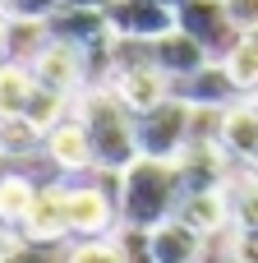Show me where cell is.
Returning a JSON list of instances; mask_svg holds the SVG:
<instances>
[{
  "instance_id": "cell-1",
  "label": "cell",
  "mask_w": 258,
  "mask_h": 263,
  "mask_svg": "<svg viewBox=\"0 0 258 263\" xmlns=\"http://www.w3.org/2000/svg\"><path fill=\"white\" fill-rule=\"evenodd\" d=\"M180 166L162 162V157H134L120 176H115V203H120V227H138L152 231L162 222L175 217L180 208Z\"/></svg>"
},
{
  "instance_id": "cell-2",
  "label": "cell",
  "mask_w": 258,
  "mask_h": 263,
  "mask_svg": "<svg viewBox=\"0 0 258 263\" xmlns=\"http://www.w3.org/2000/svg\"><path fill=\"white\" fill-rule=\"evenodd\" d=\"M74 116L83 120L88 139H92V153H97V171L102 176H120L134 157H138V139H134V111L106 88H83L74 97Z\"/></svg>"
},
{
  "instance_id": "cell-3",
  "label": "cell",
  "mask_w": 258,
  "mask_h": 263,
  "mask_svg": "<svg viewBox=\"0 0 258 263\" xmlns=\"http://www.w3.org/2000/svg\"><path fill=\"white\" fill-rule=\"evenodd\" d=\"M65 222H69V236H78V240L106 236L111 222H120L115 176H102V171H97V180L69 176L65 180Z\"/></svg>"
},
{
  "instance_id": "cell-4",
  "label": "cell",
  "mask_w": 258,
  "mask_h": 263,
  "mask_svg": "<svg viewBox=\"0 0 258 263\" xmlns=\"http://www.w3.org/2000/svg\"><path fill=\"white\" fill-rule=\"evenodd\" d=\"M189 116L194 106L185 97H166L152 111L134 116V139H138V157H162V162H180V153L189 148Z\"/></svg>"
},
{
  "instance_id": "cell-5",
  "label": "cell",
  "mask_w": 258,
  "mask_h": 263,
  "mask_svg": "<svg viewBox=\"0 0 258 263\" xmlns=\"http://www.w3.org/2000/svg\"><path fill=\"white\" fill-rule=\"evenodd\" d=\"M28 69H32L37 88H51V92H60V97H69V102H74L83 88H92V60H88L78 46L55 42V37H46V46L28 60Z\"/></svg>"
},
{
  "instance_id": "cell-6",
  "label": "cell",
  "mask_w": 258,
  "mask_h": 263,
  "mask_svg": "<svg viewBox=\"0 0 258 263\" xmlns=\"http://www.w3.org/2000/svg\"><path fill=\"white\" fill-rule=\"evenodd\" d=\"M175 28H180L185 37H194L212 60H226V51H231L235 37H240L235 18L226 14V0H185V5L175 9Z\"/></svg>"
},
{
  "instance_id": "cell-7",
  "label": "cell",
  "mask_w": 258,
  "mask_h": 263,
  "mask_svg": "<svg viewBox=\"0 0 258 263\" xmlns=\"http://www.w3.org/2000/svg\"><path fill=\"white\" fill-rule=\"evenodd\" d=\"M102 14L111 23V37L125 42H157L175 28V9L162 0H111Z\"/></svg>"
},
{
  "instance_id": "cell-8",
  "label": "cell",
  "mask_w": 258,
  "mask_h": 263,
  "mask_svg": "<svg viewBox=\"0 0 258 263\" xmlns=\"http://www.w3.org/2000/svg\"><path fill=\"white\" fill-rule=\"evenodd\" d=\"M42 153H46V157H51V166H55V171H65V176H97L92 139H88V129H83V120H78L74 111H69L55 129H46Z\"/></svg>"
},
{
  "instance_id": "cell-9",
  "label": "cell",
  "mask_w": 258,
  "mask_h": 263,
  "mask_svg": "<svg viewBox=\"0 0 258 263\" xmlns=\"http://www.w3.org/2000/svg\"><path fill=\"white\" fill-rule=\"evenodd\" d=\"M18 236H23V245H37V250H51V245H60L69 236V222H65V180L37 185V199H32Z\"/></svg>"
},
{
  "instance_id": "cell-10",
  "label": "cell",
  "mask_w": 258,
  "mask_h": 263,
  "mask_svg": "<svg viewBox=\"0 0 258 263\" xmlns=\"http://www.w3.org/2000/svg\"><path fill=\"white\" fill-rule=\"evenodd\" d=\"M175 222H185V227L199 231L203 240L217 236V231H231V199H226V185H222V190H189V194H180Z\"/></svg>"
},
{
  "instance_id": "cell-11",
  "label": "cell",
  "mask_w": 258,
  "mask_h": 263,
  "mask_svg": "<svg viewBox=\"0 0 258 263\" xmlns=\"http://www.w3.org/2000/svg\"><path fill=\"white\" fill-rule=\"evenodd\" d=\"M222 153L235 162V166H258V111L249 106V97L231 102L226 116H222Z\"/></svg>"
},
{
  "instance_id": "cell-12",
  "label": "cell",
  "mask_w": 258,
  "mask_h": 263,
  "mask_svg": "<svg viewBox=\"0 0 258 263\" xmlns=\"http://www.w3.org/2000/svg\"><path fill=\"white\" fill-rule=\"evenodd\" d=\"M171 92H175V97H185L189 106H231V102H240V88L231 83V74H226V65H222V60H208L199 74H189V79L171 83Z\"/></svg>"
},
{
  "instance_id": "cell-13",
  "label": "cell",
  "mask_w": 258,
  "mask_h": 263,
  "mask_svg": "<svg viewBox=\"0 0 258 263\" xmlns=\"http://www.w3.org/2000/svg\"><path fill=\"white\" fill-rule=\"evenodd\" d=\"M152 60H157V69L171 79V83H180V79H189V74H199L212 55L194 42V37H185L180 28H171L166 37H157L152 42Z\"/></svg>"
},
{
  "instance_id": "cell-14",
  "label": "cell",
  "mask_w": 258,
  "mask_h": 263,
  "mask_svg": "<svg viewBox=\"0 0 258 263\" xmlns=\"http://www.w3.org/2000/svg\"><path fill=\"white\" fill-rule=\"evenodd\" d=\"M203 236L199 231H189L185 222H162V227H152V259L157 263H199L203 259Z\"/></svg>"
},
{
  "instance_id": "cell-15",
  "label": "cell",
  "mask_w": 258,
  "mask_h": 263,
  "mask_svg": "<svg viewBox=\"0 0 258 263\" xmlns=\"http://www.w3.org/2000/svg\"><path fill=\"white\" fill-rule=\"evenodd\" d=\"M226 74H231V83L240 88V97H254L258 92V28H240V37H235V46L226 51Z\"/></svg>"
},
{
  "instance_id": "cell-16",
  "label": "cell",
  "mask_w": 258,
  "mask_h": 263,
  "mask_svg": "<svg viewBox=\"0 0 258 263\" xmlns=\"http://www.w3.org/2000/svg\"><path fill=\"white\" fill-rule=\"evenodd\" d=\"M32 199H37V180H28L23 171H0V227L18 231Z\"/></svg>"
},
{
  "instance_id": "cell-17",
  "label": "cell",
  "mask_w": 258,
  "mask_h": 263,
  "mask_svg": "<svg viewBox=\"0 0 258 263\" xmlns=\"http://www.w3.org/2000/svg\"><path fill=\"white\" fill-rule=\"evenodd\" d=\"M32 88H37V79H32L28 65H18V60H0V120L23 116Z\"/></svg>"
},
{
  "instance_id": "cell-18",
  "label": "cell",
  "mask_w": 258,
  "mask_h": 263,
  "mask_svg": "<svg viewBox=\"0 0 258 263\" xmlns=\"http://www.w3.org/2000/svg\"><path fill=\"white\" fill-rule=\"evenodd\" d=\"M226 199H231V227H258V171L254 166H235V176L226 180Z\"/></svg>"
},
{
  "instance_id": "cell-19",
  "label": "cell",
  "mask_w": 258,
  "mask_h": 263,
  "mask_svg": "<svg viewBox=\"0 0 258 263\" xmlns=\"http://www.w3.org/2000/svg\"><path fill=\"white\" fill-rule=\"evenodd\" d=\"M111 240H115V250H120V259H125V263H157V259H152V231L120 227Z\"/></svg>"
},
{
  "instance_id": "cell-20",
  "label": "cell",
  "mask_w": 258,
  "mask_h": 263,
  "mask_svg": "<svg viewBox=\"0 0 258 263\" xmlns=\"http://www.w3.org/2000/svg\"><path fill=\"white\" fill-rule=\"evenodd\" d=\"M60 263H125L120 259V250H115V240H78L74 250H65Z\"/></svg>"
},
{
  "instance_id": "cell-21",
  "label": "cell",
  "mask_w": 258,
  "mask_h": 263,
  "mask_svg": "<svg viewBox=\"0 0 258 263\" xmlns=\"http://www.w3.org/2000/svg\"><path fill=\"white\" fill-rule=\"evenodd\" d=\"M226 259L231 263H258V227H231L226 231Z\"/></svg>"
},
{
  "instance_id": "cell-22",
  "label": "cell",
  "mask_w": 258,
  "mask_h": 263,
  "mask_svg": "<svg viewBox=\"0 0 258 263\" xmlns=\"http://www.w3.org/2000/svg\"><path fill=\"white\" fill-rule=\"evenodd\" d=\"M226 14L235 18V28H258V0H226Z\"/></svg>"
},
{
  "instance_id": "cell-23",
  "label": "cell",
  "mask_w": 258,
  "mask_h": 263,
  "mask_svg": "<svg viewBox=\"0 0 258 263\" xmlns=\"http://www.w3.org/2000/svg\"><path fill=\"white\" fill-rule=\"evenodd\" d=\"M5 263H60V259H51V254H46V250H37V245H18Z\"/></svg>"
},
{
  "instance_id": "cell-24",
  "label": "cell",
  "mask_w": 258,
  "mask_h": 263,
  "mask_svg": "<svg viewBox=\"0 0 258 263\" xmlns=\"http://www.w3.org/2000/svg\"><path fill=\"white\" fill-rule=\"evenodd\" d=\"M18 245H23V240H18V231H9V227H0V263L9 259V254H14Z\"/></svg>"
},
{
  "instance_id": "cell-25",
  "label": "cell",
  "mask_w": 258,
  "mask_h": 263,
  "mask_svg": "<svg viewBox=\"0 0 258 263\" xmlns=\"http://www.w3.org/2000/svg\"><path fill=\"white\" fill-rule=\"evenodd\" d=\"M111 0H60V9H106Z\"/></svg>"
},
{
  "instance_id": "cell-26",
  "label": "cell",
  "mask_w": 258,
  "mask_h": 263,
  "mask_svg": "<svg viewBox=\"0 0 258 263\" xmlns=\"http://www.w3.org/2000/svg\"><path fill=\"white\" fill-rule=\"evenodd\" d=\"M5 51H9V14L0 5V60H5Z\"/></svg>"
},
{
  "instance_id": "cell-27",
  "label": "cell",
  "mask_w": 258,
  "mask_h": 263,
  "mask_svg": "<svg viewBox=\"0 0 258 263\" xmlns=\"http://www.w3.org/2000/svg\"><path fill=\"white\" fill-rule=\"evenodd\" d=\"M162 5H171V9H180V5H185V0H162Z\"/></svg>"
},
{
  "instance_id": "cell-28",
  "label": "cell",
  "mask_w": 258,
  "mask_h": 263,
  "mask_svg": "<svg viewBox=\"0 0 258 263\" xmlns=\"http://www.w3.org/2000/svg\"><path fill=\"white\" fill-rule=\"evenodd\" d=\"M249 106H254V111H258V92H254V97H249Z\"/></svg>"
}]
</instances>
